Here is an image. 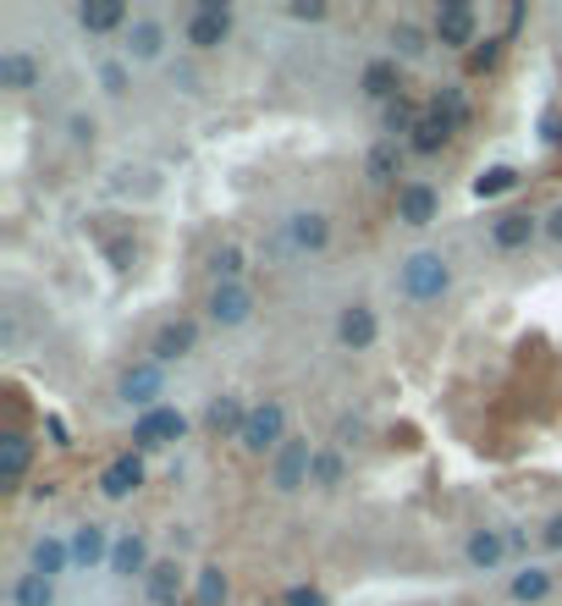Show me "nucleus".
<instances>
[{
    "label": "nucleus",
    "mask_w": 562,
    "mask_h": 606,
    "mask_svg": "<svg viewBox=\"0 0 562 606\" xmlns=\"http://www.w3.org/2000/svg\"><path fill=\"white\" fill-rule=\"evenodd\" d=\"M282 243H287L292 253H320V248L332 243V221L320 215V210H298V215L282 221Z\"/></svg>",
    "instance_id": "9d476101"
},
{
    "label": "nucleus",
    "mask_w": 562,
    "mask_h": 606,
    "mask_svg": "<svg viewBox=\"0 0 562 606\" xmlns=\"http://www.w3.org/2000/svg\"><path fill=\"white\" fill-rule=\"evenodd\" d=\"M210 320L215 325H249V314H254V287L249 282H215V293H210Z\"/></svg>",
    "instance_id": "6e6552de"
},
{
    "label": "nucleus",
    "mask_w": 562,
    "mask_h": 606,
    "mask_svg": "<svg viewBox=\"0 0 562 606\" xmlns=\"http://www.w3.org/2000/svg\"><path fill=\"white\" fill-rule=\"evenodd\" d=\"M535 232H546V221H535L529 210H508V215H497V221H491V243H497L502 253L529 248V243H535Z\"/></svg>",
    "instance_id": "a211bd4d"
},
{
    "label": "nucleus",
    "mask_w": 562,
    "mask_h": 606,
    "mask_svg": "<svg viewBox=\"0 0 562 606\" xmlns=\"http://www.w3.org/2000/svg\"><path fill=\"white\" fill-rule=\"evenodd\" d=\"M77 23H84V34H127V7L122 0H84V7H77Z\"/></svg>",
    "instance_id": "412c9836"
},
{
    "label": "nucleus",
    "mask_w": 562,
    "mask_h": 606,
    "mask_svg": "<svg viewBox=\"0 0 562 606\" xmlns=\"http://www.w3.org/2000/svg\"><path fill=\"white\" fill-rule=\"evenodd\" d=\"M12 606H55V579H45V573H17V584H12Z\"/></svg>",
    "instance_id": "7c9ffc66"
},
{
    "label": "nucleus",
    "mask_w": 562,
    "mask_h": 606,
    "mask_svg": "<svg viewBox=\"0 0 562 606\" xmlns=\"http://www.w3.org/2000/svg\"><path fill=\"white\" fill-rule=\"evenodd\" d=\"M425 111H436V116H447L452 127H463V122H469V106H463V89H436Z\"/></svg>",
    "instance_id": "72a5a7b5"
},
{
    "label": "nucleus",
    "mask_w": 562,
    "mask_h": 606,
    "mask_svg": "<svg viewBox=\"0 0 562 606\" xmlns=\"http://www.w3.org/2000/svg\"><path fill=\"white\" fill-rule=\"evenodd\" d=\"M540 541H546V552H562V512H557L551 524L540 530Z\"/></svg>",
    "instance_id": "37998d69"
},
{
    "label": "nucleus",
    "mask_w": 562,
    "mask_h": 606,
    "mask_svg": "<svg viewBox=\"0 0 562 606\" xmlns=\"http://www.w3.org/2000/svg\"><path fill=\"white\" fill-rule=\"evenodd\" d=\"M95 133H100V127H95V116H84V111L66 116V138H72V144H95Z\"/></svg>",
    "instance_id": "ea45409f"
},
{
    "label": "nucleus",
    "mask_w": 562,
    "mask_h": 606,
    "mask_svg": "<svg viewBox=\"0 0 562 606\" xmlns=\"http://www.w3.org/2000/svg\"><path fill=\"white\" fill-rule=\"evenodd\" d=\"M430 34H436L441 50H474V45H479V17H474L469 0H441Z\"/></svg>",
    "instance_id": "39448f33"
},
{
    "label": "nucleus",
    "mask_w": 562,
    "mask_h": 606,
    "mask_svg": "<svg viewBox=\"0 0 562 606\" xmlns=\"http://www.w3.org/2000/svg\"><path fill=\"white\" fill-rule=\"evenodd\" d=\"M183 436H188V413L172 408V403H160V408L133 419V453H160V447H172Z\"/></svg>",
    "instance_id": "7ed1b4c3"
},
{
    "label": "nucleus",
    "mask_w": 562,
    "mask_h": 606,
    "mask_svg": "<svg viewBox=\"0 0 562 606\" xmlns=\"http://www.w3.org/2000/svg\"><path fill=\"white\" fill-rule=\"evenodd\" d=\"M116 397H122L127 408H138V413L160 408V397H166V364H154V359L133 364V370L116 381Z\"/></svg>",
    "instance_id": "20e7f679"
},
{
    "label": "nucleus",
    "mask_w": 562,
    "mask_h": 606,
    "mask_svg": "<svg viewBox=\"0 0 562 606\" xmlns=\"http://www.w3.org/2000/svg\"><path fill=\"white\" fill-rule=\"evenodd\" d=\"M546 237H551V243H562V205L546 215Z\"/></svg>",
    "instance_id": "a18cd8bd"
},
{
    "label": "nucleus",
    "mask_w": 562,
    "mask_h": 606,
    "mask_svg": "<svg viewBox=\"0 0 562 606\" xmlns=\"http://www.w3.org/2000/svg\"><path fill=\"white\" fill-rule=\"evenodd\" d=\"M0 89H12V95L39 89V61L28 50H0Z\"/></svg>",
    "instance_id": "4be33fe9"
},
{
    "label": "nucleus",
    "mask_w": 562,
    "mask_h": 606,
    "mask_svg": "<svg viewBox=\"0 0 562 606\" xmlns=\"http://www.w3.org/2000/svg\"><path fill=\"white\" fill-rule=\"evenodd\" d=\"M420 116H425V111H414L409 100H391V106H386V133H391V138H397V133H414Z\"/></svg>",
    "instance_id": "c9c22d12"
},
{
    "label": "nucleus",
    "mask_w": 562,
    "mask_h": 606,
    "mask_svg": "<svg viewBox=\"0 0 562 606\" xmlns=\"http://www.w3.org/2000/svg\"><path fill=\"white\" fill-rule=\"evenodd\" d=\"M314 453H320V447H309V436H287V447L271 458V485H276L282 496L303 491V485H309V469H314Z\"/></svg>",
    "instance_id": "423d86ee"
},
{
    "label": "nucleus",
    "mask_w": 562,
    "mask_h": 606,
    "mask_svg": "<svg viewBox=\"0 0 562 606\" xmlns=\"http://www.w3.org/2000/svg\"><path fill=\"white\" fill-rule=\"evenodd\" d=\"M342 474H348V463H342V453H337V447H320V453H314V469H309V485H320V491H332V485H342Z\"/></svg>",
    "instance_id": "473e14b6"
},
{
    "label": "nucleus",
    "mask_w": 562,
    "mask_h": 606,
    "mask_svg": "<svg viewBox=\"0 0 562 606\" xmlns=\"http://www.w3.org/2000/svg\"><path fill=\"white\" fill-rule=\"evenodd\" d=\"M28 469H34V442L23 430H7V436H0V485H23Z\"/></svg>",
    "instance_id": "6ab92c4d"
},
{
    "label": "nucleus",
    "mask_w": 562,
    "mask_h": 606,
    "mask_svg": "<svg viewBox=\"0 0 562 606\" xmlns=\"http://www.w3.org/2000/svg\"><path fill=\"white\" fill-rule=\"evenodd\" d=\"M100 89H105V95H127V89H133L127 61H100Z\"/></svg>",
    "instance_id": "4c0bfd02"
},
{
    "label": "nucleus",
    "mask_w": 562,
    "mask_h": 606,
    "mask_svg": "<svg viewBox=\"0 0 562 606\" xmlns=\"http://www.w3.org/2000/svg\"><path fill=\"white\" fill-rule=\"evenodd\" d=\"M122 50H127V61H160V50H166V23L160 17H133L127 34H122Z\"/></svg>",
    "instance_id": "2eb2a0df"
},
{
    "label": "nucleus",
    "mask_w": 562,
    "mask_h": 606,
    "mask_svg": "<svg viewBox=\"0 0 562 606\" xmlns=\"http://www.w3.org/2000/svg\"><path fill=\"white\" fill-rule=\"evenodd\" d=\"M436 210H441V194L430 183H403L397 188V221L403 226H430Z\"/></svg>",
    "instance_id": "4468645a"
},
{
    "label": "nucleus",
    "mask_w": 562,
    "mask_h": 606,
    "mask_svg": "<svg viewBox=\"0 0 562 606\" xmlns=\"http://www.w3.org/2000/svg\"><path fill=\"white\" fill-rule=\"evenodd\" d=\"M524 177H519V171L513 165H486V171H479V177H474V199H497V194H513Z\"/></svg>",
    "instance_id": "2f4dec72"
},
{
    "label": "nucleus",
    "mask_w": 562,
    "mask_h": 606,
    "mask_svg": "<svg viewBox=\"0 0 562 606\" xmlns=\"http://www.w3.org/2000/svg\"><path fill=\"white\" fill-rule=\"evenodd\" d=\"M111 546L116 541L105 524H77L72 530V568H100V562L111 568Z\"/></svg>",
    "instance_id": "f3484780"
},
{
    "label": "nucleus",
    "mask_w": 562,
    "mask_h": 606,
    "mask_svg": "<svg viewBox=\"0 0 562 606\" xmlns=\"http://www.w3.org/2000/svg\"><path fill=\"white\" fill-rule=\"evenodd\" d=\"M452 133H458V127H452L447 116L425 111V116H420V127L409 133V149H414V154H441V149L452 144Z\"/></svg>",
    "instance_id": "a878e982"
},
{
    "label": "nucleus",
    "mask_w": 562,
    "mask_h": 606,
    "mask_svg": "<svg viewBox=\"0 0 562 606\" xmlns=\"http://www.w3.org/2000/svg\"><path fill=\"white\" fill-rule=\"evenodd\" d=\"M447 287H452V265H447L436 248L409 253V259H403V271H397V293H403L409 304H436Z\"/></svg>",
    "instance_id": "f257e3e1"
},
{
    "label": "nucleus",
    "mask_w": 562,
    "mask_h": 606,
    "mask_svg": "<svg viewBox=\"0 0 562 606\" xmlns=\"http://www.w3.org/2000/svg\"><path fill=\"white\" fill-rule=\"evenodd\" d=\"M111 573L116 579H143L149 573V546H143V535H133V530H122L116 535V546H111Z\"/></svg>",
    "instance_id": "5701e85b"
},
{
    "label": "nucleus",
    "mask_w": 562,
    "mask_h": 606,
    "mask_svg": "<svg viewBox=\"0 0 562 606\" xmlns=\"http://www.w3.org/2000/svg\"><path fill=\"white\" fill-rule=\"evenodd\" d=\"M375 336H380V320H375L370 304H348V309L337 314V342H342V348L364 354V348H375Z\"/></svg>",
    "instance_id": "ddd939ff"
},
{
    "label": "nucleus",
    "mask_w": 562,
    "mask_h": 606,
    "mask_svg": "<svg viewBox=\"0 0 562 606\" xmlns=\"http://www.w3.org/2000/svg\"><path fill=\"white\" fill-rule=\"evenodd\" d=\"M199 348V325L193 320H166L154 331V342H149V359L154 364H177V359H188Z\"/></svg>",
    "instance_id": "9b49d317"
},
{
    "label": "nucleus",
    "mask_w": 562,
    "mask_h": 606,
    "mask_svg": "<svg viewBox=\"0 0 562 606\" xmlns=\"http://www.w3.org/2000/svg\"><path fill=\"white\" fill-rule=\"evenodd\" d=\"M226 595H232V584H226L221 562H204L193 573V606H226Z\"/></svg>",
    "instance_id": "c756f323"
},
{
    "label": "nucleus",
    "mask_w": 562,
    "mask_h": 606,
    "mask_svg": "<svg viewBox=\"0 0 562 606\" xmlns=\"http://www.w3.org/2000/svg\"><path fill=\"white\" fill-rule=\"evenodd\" d=\"M138 485H143V453H122L100 469V496L105 502H127Z\"/></svg>",
    "instance_id": "f8f14e48"
},
{
    "label": "nucleus",
    "mask_w": 562,
    "mask_h": 606,
    "mask_svg": "<svg viewBox=\"0 0 562 606\" xmlns=\"http://www.w3.org/2000/svg\"><path fill=\"white\" fill-rule=\"evenodd\" d=\"M34 573H45V579H61L66 568H72V541H61V535H39L34 541V562H28Z\"/></svg>",
    "instance_id": "bb28decb"
},
{
    "label": "nucleus",
    "mask_w": 562,
    "mask_h": 606,
    "mask_svg": "<svg viewBox=\"0 0 562 606\" xmlns=\"http://www.w3.org/2000/svg\"><path fill=\"white\" fill-rule=\"evenodd\" d=\"M359 89H364V100L391 106V100H403V72H397V61H391V55H380V61H370V66H364Z\"/></svg>",
    "instance_id": "dca6fc26"
},
{
    "label": "nucleus",
    "mask_w": 562,
    "mask_h": 606,
    "mask_svg": "<svg viewBox=\"0 0 562 606\" xmlns=\"http://www.w3.org/2000/svg\"><path fill=\"white\" fill-rule=\"evenodd\" d=\"M502 45H508V39H479V45L469 50V72H491V66L502 61Z\"/></svg>",
    "instance_id": "e433bc0d"
},
{
    "label": "nucleus",
    "mask_w": 562,
    "mask_h": 606,
    "mask_svg": "<svg viewBox=\"0 0 562 606\" xmlns=\"http://www.w3.org/2000/svg\"><path fill=\"white\" fill-rule=\"evenodd\" d=\"M364 177H370L375 188H391L397 177H403V144H397V138H380V144L364 154Z\"/></svg>",
    "instance_id": "aec40b11"
},
{
    "label": "nucleus",
    "mask_w": 562,
    "mask_h": 606,
    "mask_svg": "<svg viewBox=\"0 0 562 606\" xmlns=\"http://www.w3.org/2000/svg\"><path fill=\"white\" fill-rule=\"evenodd\" d=\"M508 552H513V546H508L502 530H474V535H469V568H479V573H497Z\"/></svg>",
    "instance_id": "b1692460"
},
{
    "label": "nucleus",
    "mask_w": 562,
    "mask_h": 606,
    "mask_svg": "<svg viewBox=\"0 0 562 606\" xmlns=\"http://www.w3.org/2000/svg\"><path fill=\"white\" fill-rule=\"evenodd\" d=\"M232 34V7L226 0H199L193 17H188V45L193 50H221Z\"/></svg>",
    "instance_id": "0eeeda50"
},
{
    "label": "nucleus",
    "mask_w": 562,
    "mask_h": 606,
    "mask_svg": "<svg viewBox=\"0 0 562 606\" xmlns=\"http://www.w3.org/2000/svg\"><path fill=\"white\" fill-rule=\"evenodd\" d=\"M298 23H320V17H326V0H292V7H287Z\"/></svg>",
    "instance_id": "a19ab883"
},
{
    "label": "nucleus",
    "mask_w": 562,
    "mask_h": 606,
    "mask_svg": "<svg viewBox=\"0 0 562 606\" xmlns=\"http://www.w3.org/2000/svg\"><path fill=\"white\" fill-rule=\"evenodd\" d=\"M237 442H243V453L249 458H276L282 447H287V408L276 403V397H265V403H254L249 408V424H243V436H237Z\"/></svg>",
    "instance_id": "f03ea898"
},
{
    "label": "nucleus",
    "mask_w": 562,
    "mask_h": 606,
    "mask_svg": "<svg viewBox=\"0 0 562 606\" xmlns=\"http://www.w3.org/2000/svg\"><path fill=\"white\" fill-rule=\"evenodd\" d=\"M364 436V419L359 413H342V424H337V442H359Z\"/></svg>",
    "instance_id": "79ce46f5"
},
{
    "label": "nucleus",
    "mask_w": 562,
    "mask_h": 606,
    "mask_svg": "<svg viewBox=\"0 0 562 606\" xmlns=\"http://www.w3.org/2000/svg\"><path fill=\"white\" fill-rule=\"evenodd\" d=\"M551 584H557V579H551V568L529 562V568H519V573H513L508 595H513L519 606H535V601H546V595H551Z\"/></svg>",
    "instance_id": "cd10ccee"
},
{
    "label": "nucleus",
    "mask_w": 562,
    "mask_h": 606,
    "mask_svg": "<svg viewBox=\"0 0 562 606\" xmlns=\"http://www.w3.org/2000/svg\"><path fill=\"white\" fill-rule=\"evenodd\" d=\"M430 39H436V34H425V28H414V23H397V28H391V61H425V55H430Z\"/></svg>",
    "instance_id": "c85d7f7f"
},
{
    "label": "nucleus",
    "mask_w": 562,
    "mask_h": 606,
    "mask_svg": "<svg viewBox=\"0 0 562 606\" xmlns=\"http://www.w3.org/2000/svg\"><path fill=\"white\" fill-rule=\"evenodd\" d=\"M45 436H50L55 447H66V424H61L55 413H45Z\"/></svg>",
    "instance_id": "c03bdc74"
},
{
    "label": "nucleus",
    "mask_w": 562,
    "mask_h": 606,
    "mask_svg": "<svg viewBox=\"0 0 562 606\" xmlns=\"http://www.w3.org/2000/svg\"><path fill=\"white\" fill-rule=\"evenodd\" d=\"M210 271H215V282H237L243 276V248H215V259H210Z\"/></svg>",
    "instance_id": "f704fd0d"
},
{
    "label": "nucleus",
    "mask_w": 562,
    "mask_h": 606,
    "mask_svg": "<svg viewBox=\"0 0 562 606\" xmlns=\"http://www.w3.org/2000/svg\"><path fill=\"white\" fill-rule=\"evenodd\" d=\"M282 606H332V601H326V590H314V584H292L282 595Z\"/></svg>",
    "instance_id": "58836bf2"
},
{
    "label": "nucleus",
    "mask_w": 562,
    "mask_h": 606,
    "mask_svg": "<svg viewBox=\"0 0 562 606\" xmlns=\"http://www.w3.org/2000/svg\"><path fill=\"white\" fill-rule=\"evenodd\" d=\"M143 595H149V606H183V595H188V573H183V562H177V557L149 562V573H143Z\"/></svg>",
    "instance_id": "1a4fd4ad"
},
{
    "label": "nucleus",
    "mask_w": 562,
    "mask_h": 606,
    "mask_svg": "<svg viewBox=\"0 0 562 606\" xmlns=\"http://www.w3.org/2000/svg\"><path fill=\"white\" fill-rule=\"evenodd\" d=\"M204 424L215 430V436H243V424H249V403L243 397H215L210 408H204Z\"/></svg>",
    "instance_id": "393cba45"
}]
</instances>
